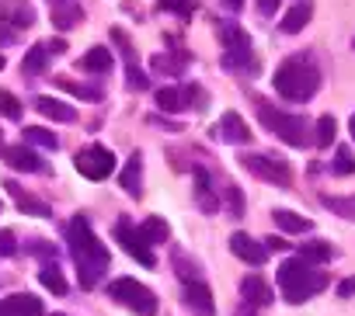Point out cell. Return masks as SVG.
Returning a JSON list of instances; mask_svg holds the SVG:
<instances>
[{"mask_svg":"<svg viewBox=\"0 0 355 316\" xmlns=\"http://www.w3.org/2000/svg\"><path fill=\"white\" fill-rule=\"evenodd\" d=\"M331 167H334V174H352V171H355V156H352V153H348V149L341 146Z\"/></svg>","mask_w":355,"mask_h":316,"instance_id":"34","label":"cell"},{"mask_svg":"<svg viewBox=\"0 0 355 316\" xmlns=\"http://www.w3.org/2000/svg\"><path fill=\"white\" fill-rule=\"evenodd\" d=\"M254 111H258L261 125L272 129L282 142H289V146H310V142H313V125H310L306 118L289 115V111H279V108L268 104V101H254Z\"/></svg>","mask_w":355,"mask_h":316,"instance_id":"4","label":"cell"},{"mask_svg":"<svg viewBox=\"0 0 355 316\" xmlns=\"http://www.w3.org/2000/svg\"><path fill=\"white\" fill-rule=\"evenodd\" d=\"M39 281L53 292V295H67L70 292V285H67V278H63V271L56 268V264H46V268H39Z\"/></svg>","mask_w":355,"mask_h":316,"instance_id":"24","label":"cell"},{"mask_svg":"<svg viewBox=\"0 0 355 316\" xmlns=\"http://www.w3.org/2000/svg\"><path fill=\"white\" fill-rule=\"evenodd\" d=\"M18 39V28L11 25V21H4V18H0V46H11Z\"/></svg>","mask_w":355,"mask_h":316,"instance_id":"36","label":"cell"},{"mask_svg":"<svg viewBox=\"0 0 355 316\" xmlns=\"http://www.w3.org/2000/svg\"><path fill=\"white\" fill-rule=\"evenodd\" d=\"M272 219H275V226H279L282 233H310V230H313L310 219H303V216H296V212H289V209H275Z\"/></svg>","mask_w":355,"mask_h":316,"instance_id":"19","label":"cell"},{"mask_svg":"<svg viewBox=\"0 0 355 316\" xmlns=\"http://www.w3.org/2000/svg\"><path fill=\"white\" fill-rule=\"evenodd\" d=\"M25 139H28L32 146H42V149H56V146H60V139H56L49 129H39V125L25 129Z\"/></svg>","mask_w":355,"mask_h":316,"instance_id":"29","label":"cell"},{"mask_svg":"<svg viewBox=\"0 0 355 316\" xmlns=\"http://www.w3.org/2000/svg\"><path fill=\"white\" fill-rule=\"evenodd\" d=\"M220 35H223V42H227L223 70H251V66H254V56H251V42H248V35L241 32V25H223Z\"/></svg>","mask_w":355,"mask_h":316,"instance_id":"9","label":"cell"},{"mask_svg":"<svg viewBox=\"0 0 355 316\" xmlns=\"http://www.w3.org/2000/svg\"><path fill=\"white\" fill-rule=\"evenodd\" d=\"M324 285H327V275L317 271L313 264L300 261V257L279 264V288H282V299L293 302V306L306 302V299H310L313 292H320Z\"/></svg>","mask_w":355,"mask_h":316,"instance_id":"3","label":"cell"},{"mask_svg":"<svg viewBox=\"0 0 355 316\" xmlns=\"http://www.w3.org/2000/svg\"><path fill=\"white\" fill-rule=\"evenodd\" d=\"M56 316H63V313H56Z\"/></svg>","mask_w":355,"mask_h":316,"instance_id":"48","label":"cell"},{"mask_svg":"<svg viewBox=\"0 0 355 316\" xmlns=\"http://www.w3.org/2000/svg\"><path fill=\"white\" fill-rule=\"evenodd\" d=\"M0 316H46V306L39 295L18 292V295L0 299Z\"/></svg>","mask_w":355,"mask_h":316,"instance_id":"12","label":"cell"},{"mask_svg":"<svg viewBox=\"0 0 355 316\" xmlns=\"http://www.w3.org/2000/svg\"><path fill=\"white\" fill-rule=\"evenodd\" d=\"M56 87H63V91H70V94H77V97H87V101H98V97H101V91H94V87H80V84L63 80V77H56Z\"/></svg>","mask_w":355,"mask_h":316,"instance_id":"33","label":"cell"},{"mask_svg":"<svg viewBox=\"0 0 355 316\" xmlns=\"http://www.w3.org/2000/svg\"><path fill=\"white\" fill-rule=\"evenodd\" d=\"M139 174H143V153H132L129 160H125V167H122V174H119V185H122V192H125L129 198H139V195H143Z\"/></svg>","mask_w":355,"mask_h":316,"instance_id":"17","label":"cell"},{"mask_svg":"<svg viewBox=\"0 0 355 316\" xmlns=\"http://www.w3.org/2000/svg\"><path fill=\"white\" fill-rule=\"evenodd\" d=\"M306 21H310V0H300V4L279 21V28H282L286 35H296V32L306 28Z\"/></svg>","mask_w":355,"mask_h":316,"instance_id":"20","label":"cell"},{"mask_svg":"<svg viewBox=\"0 0 355 316\" xmlns=\"http://www.w3.org/2000/svg\"><path fill=\"white\" fill-rule=\"evenodd\" d=\"M115 240H119V243H122V250H125L129 257H136L143 268H153V264H157V257H153L150 243L139 236V230H136L129 219H119V223H115Z\"/></svg>","mask_w":355,"mask_h":316,"instance_id":"10","label":"cell"},{"mask_svg":"<svg viewBox=\"0 0 355 316\" xmlns=\"http://www.w3.org/2000/svg\"><path fill=\"white\" fill-rule=\"evenodd\" d=\"M227 8H234V11H237V8H241V0H227Z\"/></svg>","mask_w":355,"mask_h":316,"instance_id":"43","label":"cell"},{"mask_svg":"<svg viewBox=\"0 0 355 316\" xmlns=\"http://www.w3.org/2000/svg\"><path fill=\"white\" fill-rule=\"evenodd\" d=\"M196 195H199V205L209 212H216V198H213V188H209V174L206 171H196Z\"/></svg>","mask_w":355,"mask_h":316,"instance_id":"27","label":"cell"},{"mask_svg":"<svg viewBox=\"0 0 355 316\" xmlns=\"http://www.w3.org/2000/svg\"><path fill=\"white\" fill-rule=\"evenodd\" d=\"M108 295H112L119 306L132 309L136 316H153V313H157V295H153L143 281H136V278H115V281L108 285Z\"/></svg>","mask_w":355,"mask_h":316,"instance_id":"5","label":"cell"},{"mask_svg":"<svg viewBox=\"0 0 355 316\" xmlns=\"http://www.w3.org/2000/svg\"><path fill=\"white\" fill-rule=\"evenodd\" d=\"M320 202H324V209H331L334 216H341V219H352V223H355V195H345V198L324 195Z\"/></svg>","mask_w":355,"mask_h":316,"instance_id":"26","label":"cell"},{"mask_svg":"<svg viewBox=\"0 0 355 316\" xmlns=\"http://www.w3.org/2000/svg\"><path fill=\"white\" fill-rule=\"evenodd\" d=\"M182 63H185V56H153L150 59L153 70H182Z\"/></svg>","mask_w":355,"mask_h":316,"instance_id":"35","label":"cell"},{"mask_svg":"<svg viewBox=\"0 0 355 316\" xmlns=\"http://www.w3.org/2000/svg\"><path fill=\"white\" fill-rule=\"evenodd\" d=\"M67 243H70V254H73V264L80 271V285L84 288H94V281L105 275L108 268V250L105 243L91 233L87 219L84 216H73L70 226H67Z\"/></svg>","mask_w":355,"mask_h":316,"instance_id":"1","label":"cell"},{"mask_svg":"<svg viewBox=\"0 0 355 316\" xmlns=\"http://www.w3.org/2000/svg\"><path fill=\"white\" fill-rule=\"evenodd\" d=\"M46 49H49V56H60V53H67V42L63 39H49Z\"/></svg>","mask_w":355,"mask_h":316,"instance_id":"40","label":"cell"},{"mask_svg":"<svg viewBox=\"0 0 355 316\" xmlns=\"http://www.w3.org/2000/svg\"><path fill=\"white\" fill-rule=\"evenodd\" d=\"M251 136H254V132L248 129V122H244L237 111H223V118H220V139L244 146V142H251Z\"/></svg>","mask_w":355,"mask_h":316,"instance_id":"15","label":"cell"},{"mask_svg":"<svg viewBox=\"0 0 355 316\" xmlns=\"http://www.w3.org/2000/svg\"><path fill=\"white\" fill-rule=\"evenodd\" d=\"M348 129H352V139H355V115H352V122H348Z\"/></svg>","mask_w":355,"mask_h":316,"instance_id":"44","label":"cell"},{"mask_svg":"<svg viewBox=\"0 0 355 316\" xmlns=\"http://www.w3.org/2000/svg\"><path fill=\"white\" fill-rule=\"evenodd\" d=\"M53 4H56V8H60V4H73V0H53Z\"/></svg>","mask_w":355,"mask_h":316,"instance_id":"46","label":"cell"},{"mask_svg":"<svg viewBox=\"0 0 355 316\" xmlns=\"http://www.w3.org/2000/svg\"><path fill=\"white\" fill-rule=\"evenodd\" d=\"M338 292H341V295H352V292H355V278L341 281V285H338Z\"/></svg>","mask_w":355,"mask_h":316,"instance_id":"41","label":"cell"},{"mask_svg":"<svg viewBox=\"0 0 355 316\" xmlns=\"http://www.w3.org/2000/svg\"><path fill=\"white\" fill-rule=\"evenodd\" d=\"M21 101L11 94V91H0V115H4V118H21Z\"/></svg>","mask_w":355,"mask_h":316,"instance_id":"32","label":"cell"},{"mask_svg":"<svg viewBox=\"0 0 355 316\" xmlns=\"http://www.w3.org/2000/svg\"><path fill=\"white\" fill-rule=\"evenodd\" d=\"M46 66H49V49H46V42H39L25 56V73H42Z\"/></svg>","mask_w":355,"mask_h":316,"instance_id":"28","label":"cell"},{"mask_svg":"<svg viewBox=\"0 0 355 316\" xmlns=\"http://www.w3.org/2000/svg\"><path fill=\"white\" fill-rule=\"evenodd\" d=\"M300 254H303L300 261H306V264H310V261H317V264H324V261H331V257H334V250H331L327 243H306V247H303Z\"/></svg>","mask_w":355,"mask_h":316,"instance_id":"31","label":"cell"},{"mask_svg":"<svg viewBox=\"0 0 355 316\" xmlns=\"http://www.w3.org/2000/svg\"><path fill=\"white\" fill-rule=\"evenodd\" d=\"M268 250H282L286 247V240H279V236H268V243H265Z\"/></svg>","mask_w":355,"mask_h":316,"instance_id":"42","label":"cell"},{"mask_svg":"<svg viewBox=\"0 0 355 316\" xmlns=\"http://www.w3.org/2000/svg\"><path fill=\"white\" fill-rule=\"evenodd\" d=\"M230 250H234L241 261H248V264H265V261H268V247H265L261 240L248 236V233H230Z\"/></svg>","mask_w":355,"mask_h":316,"instance_id":"14","label":"cell"},{"mask_svg":"<svg viewBox=\"0 0 355 316\" xmlns=\"http://www.w3.org/2000/svg\"><path fill=\"white\" fill-rule=\"evenodd\" d=\"M185 306L196 313V316H216V302H213V292L206 281H185Z\"/></svg>","mask_w":355,"mask_h":316,"instance_id":"13","label":"cell"},{"mask_svg":"<svg viewBox=\"0 0 355 316\" xmlns=\"http://www.w3.org/2000/svg\"><path fill=\"white\" fill-rule=\"evenodd\" d=\"M80 66L87 70V73H112V66H115V59H112V53L105 49V46H94L84 59H80Z\"/></svg>","mask_w":355,"mask_h":316,"instance_id":"21","label":"cell"},{"mask_svg":"<svg viewBox=\"0 0 355 316\" xmlns=\"http://www.w3.org/2000/svg\"><path fill=\"white\" fill-rule=\"evenodd\" d=\"M272 84L286 101H310L320 87V70L310 63V56H293L275 70Z\"/></svg>","mask_w":355,"mask_h":316,"instance_id":"2","label":"cell"},{"mask_svg":"<svg viewBox=\"0 0 355 316\" xmlns=\"http://www.w3.org/2000/svg\"><path fill=\"white\" fill-rule=\"evenodd\" d=\"M73 164H77V171L87 178V181H105L112 171H115V156H112V149L108 146H84L77 156H73Z\"/></svg>","mask_w":355,"mask_h":316,"instance_id":"8","label":"cell"},{"mask_svg":"<svg viewBox=\"0 0 355 316\" xmlns=\"http://www.w3.org/2000/svg\"><path fill=\"white\" fill-rule=\"evenodd\" d=\"M241 164H244L251 174L265 178L268 185H275V188H286V185L293 181L289 164L279 160V156H272V153H248V156H241Z\"/></svg>","mask_w":355,"mask_h":316,"instance_id":"7","label":"cell"},{"mask_svg":"<svg viewBox=\"0 0 355 316\" xmlns=\"http://www.w3.org/2000/svg\"><path fill=\"white\" fill-rule=\"evenodd\" d=\"M35 108H39V115H46L53 122H77V108L67 104V101H60V97H53V94L35 97Z\"/></svg>","mask_w":355,"mask_h":316,"instance_id":"16","label":"cell"},{"mask_svg":"<svg viewBox=\"0 0 355 316\" xmlns=\"http://www.w3.org/2000/svg\"><path fill=\"white\" fill-rule=\"evenodd\" d=\"M279 4H282V0H258V11H261V15H275Z\"/></svg>","mask_w":355,"mask_h":316,"instance_id":"39","label":"cell"},{"mask_svg":"<svg viewBox=\"0 0 355 316\" xmlns=\"http://www.w3.org/2000/svg\"><path fill=\"white\" fill-rule=\"evenodd\" d=\"M139 236H143L146 243H167V240H171V226H167L160 216H150V219L139 226Z\"/></svg>","mask_w":355,"mask_h":316,"instance_id":"23","label":"cell"},{"mask_svg":"<svg viewBox=\"0 0 355 316\" xmlns=\"http://www.w3.org/2000/svg\"><path fill=\"white\" fill-rule=\"evenodd\" d=\"M241 295H244L248 306H268L272 302V288H268V281L261 275H248L241 281Z\"/></svg>","mask_w":355,"mask_h":316,"instance_id":"18","label":"cell"},{"mask_svg":"<svg viewBox=\"0 0 355 316\" xmlns=\"http://www.w3.org/2000/svg\"><path fill=\"white\" fill-rule=\"evenodd\" d=\"M53 25H56L60 32L77 28V25H80V8H73V4H60V8H53Z\"/></svg>","mask_w":355,"mask_h":316,"instance_id":"25","label":"cell"},{"mask_svg":"<svg viewBox=\"0 0 355 316\" xmlns=\"http://www.w3.org/2000/svg\"><path fill=\"white\" fill-rule=\"evenodd\" d=\"M153 97H157V111H164V115H182V111H189V108H196V111L209 108V97H206L202 87H196V84H185V87H160Z\"/></svg>","mask_w":355,"mask_h":316,"instance_id":"6","label":"cell"},{"mask_svg":"<svg viewBox=\"0 0 355 316\" xmlns=\"http://www.w3.org/2000/svg\"><path fill=\"white\" fill-rule=\"evenodd\" d=\"M8 192L15 195V202H18V209H21L25 216H42V219L49 216V205H46V202H39V198H32V195H25L18 185H8Z\"/></svg>","mask_w":355,"mask_h":316,"instance_id":"22","label":"cell"},{"mask_svg":"<svg viewBox=\"0 0 355 316\" xmlns=\"http://www.w3.org/2000/svg\"><path fill=\"white\" fill-rule=\"evenodd\" d=\"M313 142H317V146H331V142H334V118H331V115H324V118L313 125Z\"/></svg>","mask_w":355,"mask_h":316,"instance_id":"30","label":"cell"},{"mask_svg":"<svg viewBox=\"0 0 355 316\" xmlns=\"http://www.w3.org/2000/svg\"><path fill=\"white\" fill-rule=\"evenodd\" d=\"M0 156H4V132H0Z\"/></svg>","mask_w":355,"mask_h":316,"instance_id":"45","label":"cell"},{"mask_svg":"<svg viewBox=\"0 0 355 316\" xmlns=\"http://www.w3.org/2000/svg\"><path fill=\"white\" fill-rule=\"evenodd\" d=\"M146 84H150V80H146V73H143V70H139V66L132 63V66H129V87H136V91H143Z\"/></svg>","mask_w":355,"mask_h":316,"instance_id":"37","label":"cell"},{"mask_svg":"<svg viewBox=\"0 0 355 316\" xmlns=\"http://www.w3.org/2000/svg\"><path fill=\"white\" fill-rule=\"evenodd\" d=\"M15 247H18L15 233L11 230H0V254H15Z\"/></svg>","mask_w":355,"mask_h":316,"instance_id":"38","label":"cell"},{"mask_svg":"<svg viewBox=\"0 0 355 316\" xmlns=\"http://www.w3.org/2000/svg\"><path fill=\"white\" fill-rule=\"evenodd\" d=\"M4 164H8L11 171H21V174H42V171H49L46 160H39V153L28 149V146H11V149H4Z\"/></svg>","mask_w":355,"mask_h":316,"instance_id":"11","label":"cell"},{"mask_svg":"<svg viewBox=\"0 0 355 316\" xmlns=\"http://www.w3.org/2000/svg\"><path fill=\"white\" fill-rule=\"evenodd\" d=\"M4 66H8V59H4V56H0V70H4Z\"/></svg>","mask_w":355,"mask_h":316,"instance_id":"47","label":"cell"}]
</instances>
